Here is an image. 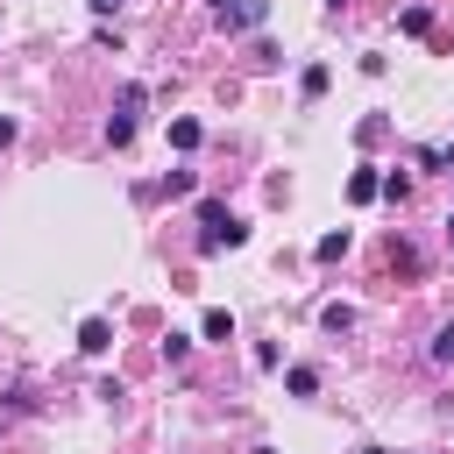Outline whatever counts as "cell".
Instances as JSON below:
<instances>
[{
	"label": "cell",
	"instance_id": "obj_2",
	"mask_svg": "<svg viewBox=\"0 0 454 454\" xmlns=\"http://www.w3.org/2000/svg\"><path fill=\"white\" fill-rule=\"evenodd\" d=\"M135 114H142V85H121V106L106 114V142H114V149L135 142Z\"/></svg>",
	"mask_w": 454,
	"mask_h": 454
},
{
	"label": "cell",
	"instance_id": "obj_1",
	"mask_svg": "<svg viewBox=\"0 0 454 454\" xmlns=\"http://www.w3.org/2000/svg\"><path fill=\"white\" fill-rule=\"evenodd\" d=\"M241 241H248V227H241L220 199H199V248L220 255V248H241Z\"/></svg>",
	"mask_w": 454,
	"mask_h": 454
},
{
	"label": "cell",
	"instance_id": "obj_10",
	"mask_svg": "<svg viewBox=\"0 0 454 454\" xmlns=\"http://www.w3.org/2000/svg\"><path fill=\"white\" fill-rule=\"evenodd\" d=\"M319 326H326V333H348L355 312H348V305H319Z\"/></svg>",
	"mask_w": 454,
	"mask_h": 454
},
{
	"label": "cell",
	"instance_id": "obj_12",
	"mask_svg": "<svg viewBox=\"0 0 454 454\" xmlns=\"http://www.w3.org/2000/svg\"><path fill=\"white\" fill-rule=\"evenodd\" d=\"M298 85H305V99H319V92H326V64H305V78H298Z\"/></svg>",
	"mask_w": 454,
	"mask_h": 454
},
{
	"label": "cell",
	"instance_id": "obj_7",
	"mask_svg": "<svg viewBox=\"0 0 454 454\" xmlns=\"http://www.w3.org/2000/svg\"><path fill=\"white\" fill-rule=\"evenodd\" d=\"M199 142H206V128H199V121H170V149H184V156H192Z\"/></svg>",
	"mask_w": 454,
	"mask_h": 454
},
{
	"label": "cell",
	"instance_id": "obj_13",
	"mask_svg": "<svg viewBox=\"0 0 454 454\" xmlns=\"http://www.w3.org/2000/svg\"><path fill=\"white\" fill-rule=\"evenodd\" d=\"M390 262H397L404 277H419V248H411V241H397V248H390Z\"/></svg>",
	"mask_w": 454,
	"mask_h": 454
},
{
	"label": "cell",
	"instance_id": "obj_16",
	"mask_svg": "<svg viewBox=\"0 0 454 454\" xmlns=\"http://www.w3.org/2000/svg\"><path fill=\"white\" fill-rule=\"evenodd\" d=\"M114 7H121V0H92V14H114Z\"/></svg>",
	"mask_w": 454,
	"mask_h": 454
},
{
	"label": "cell",
	"instance_id": "obj_19",
	"mask_svg": "<svg viewBox=\"0 0 454 454\" xmlns=\"http://www.w3.org/2000/svg\"><path fill=\"white\" fill-rule=\"evenodd\" d=\"M447 241H454V220H447Z\"/></svg>",
	"mask_w": 454,
	"mask_h": 454
},
{
	"label": "cell",
	"instance_id": "obj_11",
	"mask_svg": "<svg viewBox=\"0 0 454 454\" xmlns=\"http://www.w3.org/2000/svg\"><path fill=\"white\" fill-rule=\"evenodd\" d=\"M199 333H206V340H234V319H227V312H206Z\"/></svg>",
	"mask_w": 454,
	"mask_h": 454
},
{
	"label": "cell",
	"instance_id": "obj_18",
	"mask_svg": "<svg viewBox=\"0 0 454 454\" xmlns=\"http://www.w3.org/2000/svg\"><path fill=\"white\" fill-rule=\"evenodd\" d=\"M362 454H383V447H362Z\"/></svg>",
	"mask_w": 454,
	"mask_h": 454
},
{
	"label": "cell",
	"instance_id": "obj_4",
	"mask_svg": "<svg viewBox=\"0 0 454 454\" xmlns=\"http://www.w3.org/2000/svg\"><path fill=\"white\" fill-rule=\"evenodd\" d=\"M348 199H355V206H369V199H383V177H376V170L362 163V170L348 177Z\"/></svg>",
	"mask_w": 454,
	"mask_h": 454
},
{
	"label": "cell",
	"instance_id": "obj_17",
	"mask_svg": "<svg viewBox=\"0 0 454 454\" xmlns=\"http://www.w3.org/2000/svg\"><path fill=\"white\" fill-rule=\"evenodd\" d=\"M255 454H277V447H255Z\"/></svg>",
	"mask_w": 454,
	"mask_h": 454
},
{
	"label": "cell",
	"instance_id": "obj_9",
	"mask_svg": "<svg viewBox=\"0 0 454 454\" xmlns=\"http://www.w3.org/2000/svg\"><path fill=\"white\" fill-rule=\"evenodd\" d=\"M312 255H319V262H340V255H348V227H340V234H319Z\"/></svg>",
	"mask_w": 454,
	"mask_h": 454
},
{
	"label": "cell",
	"instance_id": "obj_5",
	"mask_svg": "<svg viewBox=\"0 0 454 454\" xmlns=\"http://www.w3.org/2000/svg\"><path fill=\"white\" fill-rule=\"evenodd\" d=\"M78 348H85V355H106V348H114V326H106V319H85V326H78Z\"/></svg>",
	"mask_w": 454,
	"mask_h": 454
},
{
	"label": "cell",
	"instance_id": "obj_15",
	"mask_svg": "<svg viewBox=\"0 0 454 454\" xmlns=\"http://www.w3.org/2000/svg\"><path fill=\"white\" fill-rule=\"evenodd\" d=\"M7 142H14V121H7V114H0V149H7Z\"/></svg>",
	"mask_w": 454,
	"mask_h": 454
},
{
	"label": "cell",
	"instance_id": "obj_3",
	"mask_svg": "<svg viewBox=\"0 0 454 454\" xmlns=\"http://www.w3.org/2000/svg\"><path fill=\"white\" fill-rule=\"evenodd\" d=\"M220 21H227V28H262V21H270V0H227Z\"/></svg>",
	"mask_w": 454,
	"mask_h": 454
},
{
	"label": "cell",
	"instance_id": "obj_14",
	"mask_svg": "<svg viewBox=\"0 0 454 454\" xmlns=\"http://www.w3.org/2000/svg\"><path fill=\"white\" fill-rule=\"evenodd\" d=\"M433 362H454V319H447V326L433 333Z\"/></svg>",
	"mask_w": 454,
	"mask_h": 454
},
{
	"label": "cell",
	"instance_id": "obj_8",
	"mask_svg": "<svg viewBox=\"0 0 454 454\" xmlns=\"http://www.w3.org/2000/svg\"><path fill=\"white\" fill-rule=\"evenodd\" d=\"M397 28H404V35H433V7H404Z\"/></svg>",
	"mask_w": 454,
	"mask_h": 454
},
{
	"label": "cell",
	"instance_id": "obj_20",
	"mask_svg": "<svg viewBox=\"0 0 454 454\" xmlns=\"http://www.w3.org/2000/svg\"><path fill=\"white\" fill-rule=\"evenodd\" d=\"M326 7H340V0H326Z\"/></svg>",
	"mask_w": 454,
	"mask_h": 454
},
{
	"label": "cell",
	"instance_id": "obj_6",
	"mask_svg": "<svg viewBox=\"0 0 454 454\" xmlns=\"http://www.w3.org/2000/svg\"><path fill=\"white\" fill-rule=\"evenodd\" d=\"M284 390H291V397H312V390H319V369H312V362L284 369Z\"/></svg>",
	"mask_w": 454,
	"mask_h": 454
}]
</instances>
